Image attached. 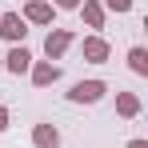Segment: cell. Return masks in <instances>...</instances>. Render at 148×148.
Returning <instances> with one entry per match:
<instances>
[{
    "instance_id": "cell-10",
    "label": "cell",
    "mask_w": 148,
    "mask_h": 148,
    "mask_svg": "<svg viewBox=\"0 0 148 148\" xmlns=\"http://www.w3.org/2000/svg\"><path fill=\"white\" fill-rule=\"evenodd\" d=\"M140 108H144V104H140L136 92H116V112H120L124 120H136V116H140Z\"/></svg>"
},
{
    "instance_id": "cell-7",
    "label": "cell",
    "mask_w": 148,
    "mask_h": 148,
    "mask_svg": "<svg viewBox=\"0 0 148 148\" xmlns=\"http://www.w3.org/2000/svg\"><path fill=\"white\" fill-rule=\"evenodd\" d=\"M32 144H36V148H60V128L48 124V120L32 124Z\"/></svg>"
},
{
    "instance_id": "cell-13",
    "label": "cell",
    "mask_w": 148,
    "mask_h": 148,
    "mask_svg": "<svg viewBox=\"0 0 148 148\" xmlns=\"http://www.w3.org/2000/svg\"><path fill=\"white\" fill-rule=\"evenodd\" d=\"M52 8H80V0H52Z\"/></svg>"
},
{
    "instance_id": "cell-3",
    "label": "cell",
    "mask_w": 148,
    "mask_h": 148,
    "mask_svg": "<svg viewBox=\"0 0 148 148\" xmlns=\"http://www.w3.org/2000/svg\"><path fill=\"white\" fill-rule=\"evenodd\" d=\"M80 56H84L88 64H104V60L112 56V48H108L104 36H84V40H80Z\"/></svg>"
},
{
    "instance_id": "cell-4",
    "label": "cell",
    "mask_w": 148,
    "mask_h": 148,
    "mask_svg": "<svg viewBox=\"0 0 148 148\" xmlns=\"http://www.w3.org/2000/svg\"><path fill=\"white\" fill-rule=\"evenodd\" d=\"M28 76H32V84H36V88H52V84L60 80V64H52V60H32Z\"/></svg>"
},
{
    "instance_id": "cell-6",
    "label": "cell",
    "mask_w": 148,
    "mask_h": 148,
    "mask_svg": "<svg viewBox=\"0 0 148 148\" xmlns=\"http://www.w3.org/2000/svg\"><path fill=\"white\" fill-rule=\"evenodd\" d=\"M52 16H56V8L48 0H28L24 4V24H52Z\"/></svg>"
},
{
    "instance_id": "cell-16",
    "label": "cell",
    "mask_w": 148,
    "mask_h": 148,
    "mask_svg": "<svg viewBox=\"0 0 148 148\" xmlns=\"http://www.w3.org/2000/svg\"><path fill=\"white\" fill-rule=\"evenodd\" d=\"M0 68H4V60H0Z\"/></svg>"
},
{
    "instance_id": "cell-11",
    "label": "cell",
    "mask_w": 148,
    "mask_h": 148,
    "mask_svg": "<svg viewBox=\"0 0 148 148\" xmlns=\"http://www.w3.org/2000/svg\"><path fill=\"white\" fill-rule=\"evenodd\" d=\"M128 68H132L136 76H148V52L140 48V44H136V48L128 52Z\"/></svg>"
},
{
    "instance_id": "cell-15",
    "label": "cell",
    "mask_w": 148,
    "mask_h": 148,
    "mask_svg": "<svg viewBox=\"0 0 148 148\" xmlns=\"http://www.w3.org/2000/svg\"><path fill=\"white\" fill-rule=\"evenodd\" d=\"M128 148H148V140H128Z\"/></svg>"
},
{
    "instance_id": "cell-9",
    "label": "cell",
    "mask_w": 148,
    "mask_h": 148,
    "mask_svg": "<svg viewBox=\"0 0 148 148\" xmlns=\"http://www.w3.org/2000/svg\"><path fill=\"white\" fill-rule=\"evenodd\" d=\"M76 12L84 16V24H88V28H104V16H108V12L100 8V0H80Z\"/></svg>"
},
{
    "instance_id": "cell-1",
    "label": "cell",
    "mask_w": 148,
    "mask_h": 148,
    "mask_svg": "<svg viewBox=\"0 0 148 148\" xmlns=\"http://www.w3.org/2000/svg\"><path fill=\"white\" fill-rule=\"evenodd\" d=\"M104 92H108L104 80H80V84H72L68 100L72 104H96V100H104Z\"/></svg>"
},
{
    "instance_id": "cell-8",
    "label": "cell",
    "mask_w": 148,
    "mask_h": 148,
    "mask_svg": "<svg viewBox=\"0 0 148 148\" xmlns=\"http://www.w3.org/2000/svg\"><path fill=\"white\" fill-rule=\"evenodd\" d=\"M4 68H8L12 76H24L28 68H32V52H28L24 44H16V48H12L8 56H4Z\"/></svg>"
},
{
    "instance_id": "cell-5",
    "label": "cell",
    "mask_w": 148,
    "mask_h": 148,
    "mask_svg": "<svg viewBox=\"0 0 148 148\" xmlns=\"http://www.w3.org/2000/svg\"><path fill=\"white\" fill-rule=\"evenodd\" d=\"M24 16H20V12H0V36H4V40H12V44H20V40H24Z\"/></svg>"
},
{
    "instance_id": "cell-2",
    "label": "cell",
    "mask_w": 148,
    "mask_h": 148,
    "mask_svg": "<svg viewBox=\"0 0 148 148\" xmlns=\"http://www.w3.org/2000/svg\"><path fill=\"white\" fill-rule=\"evenodd\" d=\"M72 32H68V28H52L48 36H44V52H48V60H60V56H64V52L72 48Z\"/></svg>"
},
{
    "instance_id": "cell-14",
    "label": "cell",
    "mask_w": 148,
    "mask_h": 148,
    "mask_svg": "<svg viewBox=\"0 0 148 148\" xmlns=\"http://www.w3.org/2000/svg\"><path fill=\"white\" fill-rule=\"evenodd\" d=\"M4 128H8V108L0 104V132H4Z\"/></svg>"
},
{
    "instance_id": "cell-12",
    "label": "cell",
    "mask_w": 148,
    "mask_h": 148,
    "mask_svg": "<svg viewBox=\"0 0 148 148\" xmlns=\"http://www.w3.org/2000/svg\"><path fill=\"white\" fill-rule=\"evenodd\" d=\"M100 8H104V12H116V16H120V12H132V0H104Z\"/></svg>"
}]
</instances>
